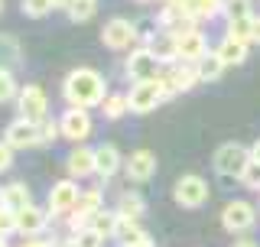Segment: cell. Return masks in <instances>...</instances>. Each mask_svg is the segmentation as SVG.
<instances>
[{
  "instance_id": "obj_43",
  "label": "cell",
  "mask_w": 260,
  "mask_h": 247,
  "mask_svg": "<svg viewBox=\"0 0 260 247\" xmlns=\"http://www.w3.org/2000/svg\"><path fill=\"white\" fill-rule=\"evenodd\" d=\"M0 247H7V237H0Z\"/></svg>"
},
{
  "instance_id": "obj_22",
  "label": "cell",
  "mask_w": 260,
  "mask_h": 247,
  "mask_svg": "<svg viewBox=\"0 0 260 247\" xmlns=\"http://www.w3.org/2000/svg\"><path fill=\"white\" fill-rule=\"evenodd\" d=\"M117 221H120V215L117 211H108V208H101L98 215L88 221V228H94L101 237H114V231H117Z\"/></svg>"
},
{
  "instance_id": "obj_17",
  "label": "cell",
  "mask_w": 260,
  "mask_h": 247,
  "mask_svg": "<svg viewBox=\"0 0 260 247\" xmlns=\"http://www.w3.org/2000/svg\"><path fill=\"white\" fill-rule=\"evenodd\" d=\"M117 169H120V150L114 143H101L94 150V176L111 179Z\"/></svg>"
},
{
  "instance_id": "obj_37",
  "label": "cell",
  "mask_w": 260,
  "mask_h": 247,
  "mask_svg": "<svg viewBox=\"0 0 260 247\" xmlns=\"http://www.w3.org/2000/svg\"><path fill=\"white\" fill-rule=\"evenodd\" d=\"M10 163H13V146L0 140V172H4V169H10Z\"/></svg>"
},
{
  "instance_id": "obj_2",
  "label": "cell",
  "mask_w": 260,
  "mask_h": 247,
  "mask_svg": "<svg viewBox=\"0 0 260 247\" xmlns=\"http://www.w3.org/2000/svg\"><path fill=\"white\" fill-rule=\"evenodd\" d=\"M247 163H250V146H244V143H221L215 150V156H211V166L221 176H234V179H241Z\"/></svg>"
},
{
  "instance_id": "obj_6",
  "label": "cell",
  "mask_w": 260,
  "mask_h": 247,
  "mask_svg": "<svg viewBox=\"0 0 260 247\" xmlns=\"http://www.w3.org/2000/svg\"><path fill=\"white\" fill-rule=\"evenodd\" d=\"M254 221H257V208L250 202H244V199H234V202H228L221 208V225H224V231H231V234L250 231Z\"/></svg>"
},
{
  "instance_id": "obj_7",
  "label": "cell",
  "mask_w": 260,
  "mask_h": 247,
  "mask_svg": "<svg viewBox=\"0 0 260 247\" xmlns=\"http://www.w3.org/2000/svg\"><path fill=\"white\" fill-rule=\"evenodd\" d=\"M173 199L182 205V208H199V205H205V199H208L205 179L195 176V172H189V176H179L176 186H173Z\"/></svg>"
},
{
  "instance_id": "obj_33",
  "label": "cell",
  "mask_w": 260,
  "mask_h": 247,
  "mask_svg": "<svg viewBox=\"0 0 260 247\" xmlns=\"http://www.w3.org/2000/svg\"><path fill=\"white\" fill-rule=\"evenodd\" d=\"M13 231H20V225H16V211L7 208V205H0V237H10Z\"/></svg>"
},
{
  "instance_id": "obj_8",
  "label": "cell",
  "mask_w": 260,
  "mask_h": 247,
  "mask_svg": "<svg viewBox=\"0 0 260 247\" xmlns=\"http://www.w3.org/2000/svg\"><path fill=\"white\" fill-rule=\"evenodd\" d=\"M81 199L75 179H59L52 189H49V215H65V211H75V205Z\"/></svg>"
},
{
  "instance_id": "obj_36",
  "label": "cell",
  "mask_w": 260,
  "mask_h": 247,
  "mask_svg": "<svg viewBox=\"0 0 260 247\" xmlns=\"http://www.w3.org/2000/svg\"><path fill=\"white\" fill-rule=\"evenodd\" d=\"M59 134H62V130H59V120H43V123H39V140H43V146L52 143Z\"/></svg>"
},
{
  "instance_id": "obj_32",
  "label": "cell",
  "mask_w": 260,
  "mask_h": 247,
  "mask_svg": "<svg viewBox=\"0 0 260 247\" xmlns=\"http://www.w3.org/2000/svg\"><path fill=\"white\" fill-rule=\"evenodd\" d=\"M72 244L75 247H104V237L94 231V228H85V231L72 234Z\"/></svg>"
},
{
  "instance_id": "obj_25",
  "label": "cell",
  "mask_w": 260,
  "mask_h": 247,
  "mask_svg": "<svg viewBox=\"0 0 260 247\" xmlns=\"http://www.w3.org/2000/svg\"><path fill=\"white\" fill-rule=\"evenodd\" d=\"M195 69H199V81H218V78H221V72H224V62L218 59L215 52H208L205 59L195 65Z\"/></svg>"
},
{
  "instance_id": "obj_19",
  "label": "cell",
  "mask_w": 260,
  "mask_h": 247,
  "mask_svg": "<svg viewBox=\"0 0 260 247\" xmlns=\"http://www.w3.org/2000/svg\"><path fill=\"white\" fill-rule=\"evenodd\" d=\"M247 46H250V43H241V39H231V36H224L221 43H218L215 55L224 62V69H231V65H241L244 59H247Z\"/></svg>"
},
{
  "instance_id": "obj_16",
  "label": "cell",
  "mask_w": 260,
  "mask_h": 247,
  "mask_svg": "<svg viewBox=\"0 0 260 247\" xmlns=\"http://www.w3.org/2000/svg\"><path fill=\"white\" fill-rule=\"evenodd\" d=\"M127 176L134 179V182H146V179L156 172V156H153L150 150H134L127 156Z\"/></svg>"
},
{
  "instance_id": "obj_44",
  "label": "cell",
  "mask_w": 260,
  "mask_h": 247,
  "mask_svg": "<svg viewBox=\"0 0 260 247\" xmlns=\"http://www.w3.org/2000/svg\"><path fill=\"white\" fill-rule=\"evenodd\" d=\"M0 10H4V0H0Z\"/></svg>"
},
{
  "instance_id": "obj_23",
  "label": "cell",
  "mask_w": 260,
  "mask_h": 247,
  "mask_svg": "<svg viewBox=\"0 0 260 247\" xmlns=\"http://www.w3.org/2000/svg\"><path fill=\"white\" fill-rule=\"evenodd\" d=\"M224 20L234 23V20H254V4L250 0H224Z\"/></svg>"
},
{
  "instance_id": "obj_38",
  "label": "cell",
  "mask_w": 260,
  "mask_h": 247,
  "mask_svg": "<svg viewBox=\"0 0 260 247\" xmlns=\"http://www.w3.org/2000/svg\"><path fill=\"white\" fill-rule=\"evenodd\" d=\"M124 247H153V237L143 234V237H137V241H130V244H124Z\"/></svg>"
},
{
  "instance_id": "obj_40",
  "label": "cell",
  "mask_w": 260,
  "mask_h": 247,
  "mask_svg": "<svg viewBox=\"0 0 260 247\" xmlns=\"http://www.w3.org/2000/svg\"><path fill=\"white\" fill-rule=\"evenodd\" d=\"M231 247H260L257 241H250V237H241V241H234Z\"/></svg>"
},
{
  "instance_id": "obj_14",
  "label": "cell",
  "mask_w": 260,
  "mask_h": 247,
  "mask_svg": "<svg viewBox=\"0 0 260 247\" xmlns=\"http://www.w3.org/2000/svg\"><path fill=\"white\" fill-rule=\"evenodd\" d=\"M205 55H208V39H205L202 29H192V33H185V36H179V59L182 62L199 65Z\"/></svg>"
},
{
  "instance_id": "obj_28",
  "label": "cell",
  "mask_w": 260,
  "mask_h": 247,
  "mask_svg": "<svg viewBox=\"0 0 260 247\" xmlns=\"http://www.w3.org/2000/svg\"><path fill=\"white\" fill-rule=\"evenodd\" d=\"M146 231L140 228V221H134V218H120L117 221V231H114V237L120 241V247L130 244V241H137V237H143Z\"/></svg>"
},
{
  "instance_id": "obj_39",
  "label": "cell",
  "mask_w": 260,
  "mask_h": 247,
  "mask_svg": "<svg viewBox=\"0 0 260 247\" xmlns=\"http://www.w3.org/2000/svg\"><path fill=\"white\" fill-rule=\"evenodd\" d=\"M20 247H52V241H39V237H26Z\"/></svg>"
},
{
  "instance_id": "obj_45",
  "label": "cell",
  "mask_w": 260,
  "mask_h": 247,
  "mask_svg": "<svg viewBox=\"0 0 260 247\" xmlns=\"http://www.w3.org/2000/svg\"><path fill=\"white\" fill-rule=\"evenodd\" d=\"M140 4H146V0H140Z\"/></svg>"
},
{
  "instance_id": "obj_26",
  "label": "cell",
  "mask_w": 260,
  "mask_h": 247,
  "mask_svg": "<svg viewBox=\"0 0 260 247\" xmlns=\"http://www.w3.org/2000/svg\"><path fill=\"white\" fill-rule=\"evenodd\" d=\"M20 62V43L13 36H0V69L10 72V65Z\"/></svg>"
},
{
  "instance_id": "obj_12",
  "label": "cell",
  "mask_w": 260,
  "mask_h": 247,
  "mask_svg": "<svg viewBox=\"0 0 260 247\" xmlns=\"http://www.w3.org/2000/svg\"><path fill=\"white\" fill-rule=\"evenodd\" d=\"M199 81V69H195L192 62H176L173 69L162 75V85H166V91L169 98L173 95H182V91H189V88Z\"/></svg>"
},
{
  "instance_id": "obj_27",
  "label": "cell",
  "mask_w": 260,
  "mask_h": 247,
  "mask_svg": "<svg viewBox=\"0 0 260 247\" xmlns=\"http://www.w3.org/2000/svg\"><path fill=\"white\" fill-rule=\"evenodd\" d=\"M117 215H120V218H134V221H140V218H143V199H140L137 192L120 195V208H117Z\"/></svg>"
},
{
  "instance_id": "obj_21",
  "label": "cell",
  "mask_w": 260,
  "mask_h": 247,
  "mask_svg": "<svg viewBox=\"0 0 260 247\" xmlns=\"http://www.w3.org/2000/svg\"><path fill=\"white\" fill-rule=\"evenodd\" d=\"M0 202H4L7 208H13V211H23L26 205H32V202H29L26 182H10V186H4V189H0Z\"/></svg>"
},
{
  "instance_id": "obj_35",
  "label": "cell",
  "mask_w": 260,
  "mask_h": 247,
  "mask_svg": "<svg viewBox=\"0 0 260 247\" xmlns=\"http://www.w3.org/2000/svg\"><path fill=\"white\" fill-rule=\"evenodd\" d=\"M241 182L247 186V189H257V192H260V163L257 160L247 163V169L241 172Z\"/></svg>"
},
{
  "instance_id": "obj_42",
  "label": "cell",
  "mask_w": 260,
  "mask_h": 247,
  "mask_svg": "<svg viewBox=\"0 0 260 247\" xmlns=\"http://www.w3.org/2000/svg\"><path fill=\"white\" fill-rule=\"evenodd\" d=\"M250 160H257V163H260V143L250 146Z\"/></svg>"
},
{
  "instance_id": "obj_24",
  "label": "cell",
  "mask_w": 260,
  "mask_h": 247,
  "mask_svg": "<svg viewBox=\"0 0 260 247\" xmlns=\"http://www.w3.org/2000/svg\"><path fill=\"white\" fill-rule=\"evenodd\" d=\"M101 111H104V117H108V120H120L130 111V98L127 95H108V98H104V104H101Z\"/></svg>"
},
{
  "instance_id": "obj_4",
  "label": "cell",
  "mask_w": 260,
  "mask_h": 247,
  "mask_svg": "<svg viewBox=\"0 0 260 247\" xmlns=\"http://www.w3.org/2000/svg\"><path fill=\"white\" fill-rule=\"evenodd\" d=\"M124 72H127V78L134 81V85H140V81H156V78H162V75H159V59H156V55H153L146 46L134 49V52L127 55Z\"/></svg>"
},
{
  "instance_id": "obj_46",
  "label": "cell",
  "mask_w": 260,
  "mask_h": 247,
  "mask_svg": "<svg viewBox=\"0 0 260 247\" xmlns=\"http://www.w3.org/2000/svg\"><path fill=\"white\" fill-rule=\"evenodd\" d=\"M0 205H4V202H0Z\"/></svg>"
},
{
  "instance_id": "obj_10",
  "label": "cell",
  "mask_w": 260,
  "mask_h": 247,
  "mask_svg": "<svg viewBox=\"0 0 260 247\" xmlns=\"http://www.w3.org/2000/svg\"><path fill=\"white\" fill-rule=\"evenodd\" d=\"M134 39H137V26L130 20H124V16H114L101 29V43L108 49H127Z\"/></svg>"
},
{
  "instance_id": "obj_29",
  "label": "cell",
  "mask_w": 260,
  "mask_h": 247,
  "mask_svg": "<svg viewBox=\"0 0 260 247\" xmlns=\"http://www.w3.org/2000/svg\"><path fill=\"white\" fill-rule=\"evenodd\" d=\"M98 10V0H72V7H69V16L75 23H85V20H91Z\"/></svg>"
},
{
  "instance_id": "obj_5",
  "label": "cell",
  "mask_w": 260,
  "mask_h": 247,
  "mask_svg": "<svg viewBox=\"0 0 260 247\" xmlns=\"http://www.w3.org/2000/svg\"><path fill=\"white\" fill-rule=\"evenodd\" d=\"M16 104H20V117L29 120V123H43L49 120V98L39 85H26L20 88V98H16Z\"/></svg>"
},
{
  "instance_id": "obj_41",
  "label": "cell",
  "mask_w": 260,
  "mask_h": 247,
  "mask_svg": "<svg viewBox=\"0 0 260 247\" xmlns=\"http://www.w3.org/2000/svg\"><path fill=\"white\" fill-rule=\"evenodd\" d=\"M250 43H260V16H254V39Z\"/></svg>"
},
{
  "instance_id": "obj_31",
  "label": "cell",
  "mask_w": 260,
  "mask_h": 247,
  "mask_svg": "<svg viewBox=\"0 0 260 247\" xmlns=\"http://www.w3.org/2000/svg\"><path fill=\"white\" fill-rule=\"evenodd\" d=\"M10 98H20V88H16L13 72H4V69H0V104L10 101Z\"/></svg>"
},
{
  "instance_id": "obj_13",
  "label": "cell",
  "mask_w": 260,
  "mask_h": 247,
  "mask_svg": "<svg viewBox=\"0 0 260 247\" xmlns=\"http://www.w3.org/2000/svg\"><path fill=\"white\" fill-rule=\"evenodd\" d=\"M16 225H20L23 237H36L46 231L49 225V208H39V205H26L23 211H16Z\"/></svg>"
},
{
  "instance_id": "obj_1",
  "label": "cell",
  "mask_w": 260,
  "mask_h": 247,
  "mask_svg": "<svg viewBox=\"0 0 260 247\" xmlns=\"http://www.w3.org/2000/svg\"><path fill=\"white\" fill-rule=\"evenodd\" d=\"M62 95L65 101H69V108H101L104 98H108V85H104V78L98 75L94 69H75L69 72L62 81Z\"/></svg>"
},
{
  "instance_id": "obj_20",
  "label": "cell",
  "mask_w": 260,
  "mask_h": 247,
  "mask_svg": "<svg viewBox=\"0 0 260 247\" xmlns=\"http://www.w3.org/2000/svg\"><path fill=\"white\" fill-rule=\"evenodd\" d=\"M173 4H179L189 16H195V20H208V16L224 10V0H173Z\"/></svg>"
},
{
  "instance_id": "obj_11",
  "label": "cell",
  "mask_w": 260,
  "mask_h": 247,
  "mask_svg": "<svg viewBox=\"0 0 260 247\" xmlns=\"http://www.w3.org/2000/svg\"><path fill=\"white\" fill-rule=\"evenodd\" d=\"M59 130H62V137L72 140V143H81V140L91 134V114L81 111V108H69L59 117Z\"/></svg>"
},
{
  "instance_id": "obj_18",
  "label": "cell",
  "mask_w": 260,
  "mask_h": 247,
  "mask_svg": "<svg viewBox=\"0 0 260 247\" xmlns=\"http://www.w3.org/2000/svg\"><path fill=\"white\" fill-rule=\"evenodd\" d=\"M65 169L72 172V176H94V150L91 146H75V150L69 153V160H65Z\"/></svg>"
},
{
  "instance_id": "obj_30",
  "label": "cell",
  "mask_w": 260,
  "mask_h": 247,
  "mask_svg": "<svg viewBox=\"0 0 260 247\" xmlns=\"http://www.w3.org/2000/svg\"><path fill=\"white\" fill-rule=\"evenodd\" d=\"M224 36L241 39V43H250V39H254V20H234V23H228Z\"/></svg>"
},
{
  "instance_id": "obj_15",
  "label": "cell",
  "mask_w": 260,
  "mask_h": 247,
  "mask_svg": "<svg viewBox=\"0 0 260 247\" xmlns=\"http://www.w3.org/2000/svg\"><path fill=\"white\" fill-rule=\"evenodd\" d=\"M146 49H150V52L159 59V65H173V62H179V36H173V33H166V29H159L156 36H150Z\"/></svg>"
},
{
  "instance_id": "obj_3",
  "label": "cell",
  "mask_w": 260,
  "mask_h": 247,
  "mask_svg": "<svg viewBox=\"0 0 260 247\" xmlns=\"http://www.w3.org/2000/svg\"><path fill=\"white\" fill-rule=\"evenodd\" d=\"M127 98H130V111L134 114H150L166 101L169 91H166V85H162V78H156V81H140V85H134Z\"/></svg>"
},
{
  "instance_id": "obj_34",
  "label": "cell",
  "mask_w": 260,
  "mask_h": 247,
  "mask_svg": "<svg viewBox=\"0 0 260 247\" xmlns=\"http://www.w3.org/2000/svg\"><path fill=\"white\" fill-rule=\"evenodd\" d=\"M55 7V0H23V13L26 16H46Z\"/></svg>"
},
{
  "instance_id": "obj_9",
  "label": "cell",
  "mask_w": 260,
  "mask_h": 247,
  "mask_svg": "<svg viewBox=\"0 0 260 247\" xmlns=\"http://www.w3.org/2000/svg\"><path fill=\"white\" fill-rule=\"evenodd\" d=\"M4 143H10L13 150H29V146H43L39 140V123H29V120H10L4 130Z\"/></svg>"
}]
</instances>
